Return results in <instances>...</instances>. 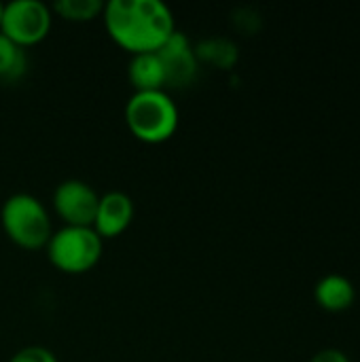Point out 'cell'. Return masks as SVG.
Segmentation results:
<instances>
[{
	"label": "cell",
	"instance_id": "8",
	"mask_svg": "<svg viewBox=\"0 0 360 362\" xmlns=\"http://www.w3.org/2000/svg\"><path fill=\"white\" fill-rule=\"evenodd\" d=\"M134 214H136V208L127 193L108 191V193L100 195L95 218H93L91 227L102 240H112L129 229Z\"/></svg>",
	"mask_w": 360,
	"mask_h": 362
},
{
	"label": "cell",
	"instance_id": "6",
	"mask_svg": "<svg viewBox=\"0 0 360 362\" xmlns=\"http://www.w3.org/2000/svg\"><path fill=\"white\" fill-rule=\"evenodd\" d=\"M100 195L91 185L79 178L64 180L55 187L51 204L64 227H91Z\"/></svg>",
	"mask_w": 360,
	"mask_h": 362
},
{
	"label": "cell",
	"instance_id": "7",
	"mask_svg": "<svg viewBox=\"0 0 360 362\" xmlns=\"http://www.w3.org/2000/svg\"><path fill=\"white\" fill-rule=\"evenodd\" d=\"M157 55L163 62L168 74V87H182L195 78L199 62L195 55V47L185 32L176 30L168 38V42L157 51Z\"/></svg>",
	"mask_w": 360,
	"mask_h": 362
},
{
	"label": "cell",
	"instance_id": "12",
	"mask_svg": "<svg viewBox=\"0 0 360 362\" xmlns=\"http://www.w3.org/2000/svg\"><path fill=\"white\" fill-rule=\"evenodd\" d=\"M28 72V55L25 49L8 40L4 34H0V81L11 85L25 76Z\"/></svg>",
	"mask_w": 360,
	"mask_h": 362
},
{
	"label": "cell",
	"instance_id": "15",
	"mask_svg": "<svg viewBox=\"0 0 360 362\" xmlns=\"http://www.w3.org/2000/svg\"><path fill=\"white\" fill-rule=\"evenodd\" d=\"M310 362H352L350 361V356L344 352V350H339V348H325V350H320V352H316Z\"/></svg>",
	"mask_w": 360,
	"mask_h": 362
},
{
	"label": "cell",
	"instance_id": "11",
	"mask_svg": "<svg viewBox=\"0 0 360 362\" xmlns=\"http://www.w3.org/2000/svg\"><path fill=\"white\" fill-rule=\"evenodd\" d=\"M195 55H197V62H206L214 68H221V70H231L240 57L238 53V47L227 40V38H208V40H202L197 47H195Z\"/></svg>",
	"mask_w": 360,
	"mask_h": 362
},
{
	"label": "cell",
	"instance_id": "10",
	"mask_svg": "<svg viewBox=\"0 0 360 362\" xmlns=\"http://www.w3.org/2000/svg\"><path fill=\"white\" fill-rule=\"evenodd\" d=\"M127 78L134 91H166L168 74L157 53L132 55L127 66Z\"/></svg>",
	"mask_w": 360,
	"mask_h": 362
},
{
	"label": "cell",
	"instance_id": "4",
	"mask_svg": "<svg viewBox=\"0 0 360 362\" xmlns=\"http://www.w3.org/2000/svg\"><path fill=\"white\" fill-rule=\"evenodd\" d=\"M45 250L55 269L68 276H81L100 263L104 255V240L93 231V227H62L53 231Z\"/></svg>",
	"mask_w": 360,
	"mask_h": 362
},
{
	"label": "cell",
	"instance_id": "5",
	"mask_svg": "<svg viewBox=\"0 0 360 362\" xmlns=\"http://www.w3.org/2000/svg\"><path fill=\"white\" fill-rule=\"evenodd\" d=\"M53 25L51 6L40 0H13L2 8L0 34L21 49L42 42Z\"/></svg>",
	"mask_w": 360,
	"mask_h": 362
},
{
	"label": "cell",
	"instance_id": "13",
	"mask_svg": "<svg viewBox=\"0 0 360 362\" xmlns=\"http://www.w3.org/2000/svg\"><path fill=\"white\" fill-rule=\"evenodd\" d=\"M104 4L106 2H102V0H57V2H53L51 13L62 17L64 21L87 23V21L102 17Z\"/></svg>",
	"mask_w": 360,
	"mask_h": 362
},
{
	"label": "cell",
	"instance_id": "14",
	"mask_svg": "<svg viewBox=\"0 0 360 362\" xmlns=\"http://www.w3.org/2000/svg\"><path fill=\"white\" fill-rule=\"evenodd\" d=\"M8 362H57V356L42 346H28L15 352Z\"/></svg>",
	"mask_w": 360,
	"mask_h": 362
},
{
	"label": "cell",
	"instance_id": "1",
	"mask_svg": "<svg viewBox=\"0 0 360 362\" xmlns=\"http://www.w3.org/2000/svg\"><path fill=\"white\" fill-rule=\"evenodd\" d=\"M102 19L112 42L132 55L157 53L176 32L174 13L161 0H110Z\"/></svg>",
	"mask_w": 360,
	"mask_h": 362
},
{
	"label": "cell",
	"instance_id": "3",
	"mask_svg": "<svg viewBox=\"0 0 360 362\" xmlns=\"http://www.w3.org/2000/svg\"><path fill=\"white\" fill-rule=\"evenodd\" d=\"M6 238L23 250H40L53 235L51 214L45 204L30 193L11 195L0 210Z\"/></svg>",
	"mask_w": 360,
	"mask_h": 362
},
{
	"label": "cell",
	"instance_id": "16",
	"mask_svg": "<svg viewBox=\"0 0 360 362\" xmlns=\"http://www.w3.org/2000/svg\"><path fill=\"white\" fill-rule=\"evenodd\" d=\"M2 8H4V4L0 2V21H2Z\"/></svg>",
	"mask_w": 360,
	"mask_h": 362
},
{
	"label": "cell",
	"instance_id": "2",
	"mask_svg": "<svg viewBox=\"0 0 360 362\" xmlns=\"http://www.w3.org/2000/svg\"><path fill=\"white\" fill-rule=\"evenodd\" d=\"M125 123L144 144H163L174 138L180 112L168 91H134L125 104Z\"/></svg>",
	"mask_w": 360,
	"mask_h": 362
},
{
	"label": "cell",
	"instance_id": "9",
	"mask_svg": "<svg viewBox=\"0 0 360 362\" xmlns=\"http://www.w3.org/2000/svg\"><path fill=\"white\" fill-rule=\"evenodd\" d=\"M314 299L325 312L339 314V312H346L354 305L356 286L344 274H327L316 282Z\"/></svg>",
	"mask_w": 360,
	"mask_h": 362
}]
</instances>
